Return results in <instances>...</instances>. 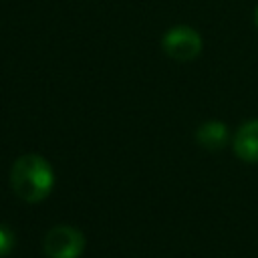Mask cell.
I'll return each mask as SVG.
<instances>
[{
	"label": "cell",
	"instance_id": "6da1fadb",
	"mask_svg": "<svg viewBox=\"0 0 258 258\" xmlns=\"http://www.w3.org/2000/svg\"><path fill=\"white\" fill-rule=\"evenodd\" d=\"M10 187L22 202L38 204L52 191L54 171L42 155H20L10 169Z\"/></svg>",
	"mask_w": 258,
	"mask_h": 258
},
{
	"label": "cell",
	"instance_id": "7a4b0ae2",
	"mask_svg": "<svg viewBox=\"0 0 258 258\" xmlns=\"http://www.w3.org/2000/svg\"><path fill=\"white\" fill-rule=\"evenodd\" d=\"M161 48L169 58L177 62H189L202 52V36L191 26H173L163 34Z\"/></svg>",
	"mask_w": 258,
	"mask_h": 258
},
{
	"label": "cell",
	"instance_id": "3957f363",
	"mask_svg": "<svg viewBox=\"0 0 258 258\" xmlns=\"http://www.w3.org/2000/svg\"><path fill=\"white\" fill-rule=\"evenodd\" d=\"M42 250L48 258H79L85 250V236L73 226H54L42 240Z\"/></svg>",
	"mask_w": 258,
	"mask_h": 258
},
{
	"label": "cell",
	"instance_id": "277c9868",
	"mask_svg": "<svg viewBox=\"0 0 258 258\" xmlns=\"http://www.w3.org/2000/svg\"><path fill=\"white\" fill-rule=\"evenodd\" d=\"M234 153L246 163H258V119L244 123L234 135Z\"/></svg>",
	"mask_w": 258,
	"mask_h": 258
},
{
	"label": "cell",
	"instance_id": "5b68a950",
	"mask_svg": "<svg viewBox=\"0 0 258 258\" xmlns=\"http://www.w3.org/2000/svg\"><path fill=\"white\" fill-rule=\"evenodd\" d=\"M196 139L206 149H222L228 143V127L220 121H208L198 127Z\"/></svg>",
	"mask_w": 258,
	"mask_h": 258
},
{
	"label": "cell",
	"instance_id": "8992f818",
	"mask_svg": "<svg viewBox=\"0 0 258 258\" xmlns=\"http://www.w3.org/2000/svg\"><path fill=\"white\" fill-rule=\"evenodd\" d=\"M14 248V234L8 226L0 224V258L2 256H8Z\"/></svg>",
	"mask_w": 258,
	"mask_h": 258
},
{
	"label": "cell",
	"instance_id": "52a82bcc",
	"mask_svg": "<svg viewBox=\"0 0 258 258\" xmlns=\"http://www.w3.org/2000/svg\"><path fill=\"white\" fill-rule=\"evenodd\" d=\"M254 22H256V28H258V6H256V10H254Z\"/></svg>",
	"mask_w": 258,
	"mask_h": 258
}]
</instances>
